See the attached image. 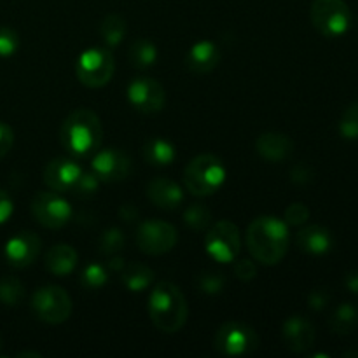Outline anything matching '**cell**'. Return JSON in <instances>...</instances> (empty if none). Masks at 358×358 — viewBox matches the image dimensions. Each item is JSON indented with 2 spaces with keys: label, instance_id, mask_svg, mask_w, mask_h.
Wrapping results in <instances>:
<instances>
[{
  "label": "cell",
  "instance_id": "obj_18",
  "mask_svg": "<svg viewBox=\"0 0 358 358\" xmlns=\"http://www.w3.org/2000/svg\"><path fill=\"white\" fill-rule=\"evenodd\" d=\"M255 149L262 159L269 161V163H280L292 154L294 142L283 133L269 131L259 136L255 142Z\"/></svg>",
  "mask_w": 358,
  "mask_h": 358
},
{
  "label": "cell",
  "instance_id": "obj_21",
  "mask_svg": "<svg viewBox=\"0 0 358 358\" xmlns=\"http://www.w3.org/2000/svg\"><path fill=\"white\" fill-rule=\"evenodd\" d=\"M79 255L72 245L59 243L52 247L45 255V268L56 276H66L76 269Z\"/></svg>",
  "mask_w": 358,
  "mask_h": 358
},
{
  "label": "cell",
  "instance_id": "obj_26",
  "mask_svg": "<svg viewBox=\"0 0 358 358\" xmlns=\"http://www.w3.org/2000/svg\"><path fill=\"white\" fill-rule=\"evenodd\" d=\"M100 34L101 38L105 41V44L114 48V45L121 44V41L126 35V21L122 20L119 14H108L107 17H103L100 24Z\"/></svg>",
  "mask_w": 358,
  "mask_h": 358
},
{
  "label": "cell",
  "instance_id": "obj_41",
  "mask_svg": "<svg viewBox=\"0 0 358 358\" xmlns=\"http://www.w3.org/2000/svg\"><path fill=\"white\" fill-rule=\"evenodd\" d=\"M119 215H121L126 222H131V220H135L136 217H138V210L131 205H124L119 210Z\"/></svg>",
  "mask_w": 358,
  "mask_h": 358
},
{
  "label": "cell",
  "instance_id": "obj_34",
  "mask_svg": "<svg viewBox=\"0 0 358 358\" xmlns=\"http://www.w3.org/2000/svg\"><path fill=\"white\" fill-rule=\"evenodd\" d=\"M20 48V37L13 28L0 27V56H13Z\"/></svg>",
  "mask_w": 358,
  "mask_h": 358
},
{
  "label": "cell",
  "instance_id": "obj_24",
  "mask_svg": "<svg viewBox=\"0 0 358 358\" xmlns=\"http://www.w3.org/2000/svg\"><path fill=\"white\" fill-rule=\"evenodd\" d=\"M329 325H331V331L334 332V334H352V332L358 327V310L348 303L339 304L334 310V313H332Z\"/></svg>",
  "mask_w": 358,
  "mask_h": 358
},
{
  "label": "cell",
  "instance_id": "obj_32",
  "mask_svg": "<svg viewBox=\"0 0 358 358\" xmlns=\"http://www.w3.org/2000/svg\"><path fill=\"white\" fill-rule=\"evenodd\" d=\"M196 285L203 294H219L226 287V278L217 271H203L196 280Z\"/></svg>",
  "mask_w": 358,
  "mask_h": 358
},
{
  "label": "cell",
  "instance_id": "obj_22",
  "mask_svg": "<svg viewBox=\"0 0 358 358\" xmlns=\"http://www.w3.org/2000/svg\"><path fill=\"white\" fill-rule=\"evenodd\" d=\"M142 156L152 166H168L177 157L173 143L164 138H150L142 147Z\"/></svg>",
  "mask_w": 358,
  "mask_h": 358
},
{
  "label": "cell",
  "instance_id": "obj_25",
  "mask_svg": "<svg viewBox=\"0 0 358 358\" xmlns=\"http://www.w3.org/2000/svg\"><path fill=\"white\" fill-rule=\"evenodd\" d=\"M157 59V49L147 38H138L136 42H133L131 48H129V63H131L135 69L145 70L149 66H152Z\"/></svg>",
  "mask_w": 358,
  "mask_h": 358
},
{
  "label": "cell",
  "instance_id": "obj_40",
  "mask_svg": "<svg viewBox=\"0 0 358 358\" xmlns=\"http://www.w3.org/2000/svg\"><path fill=\"white\" fill-rule=\"evenodd\" d=\"M329 303V294L324 290H315L310 296V306L313 310H324Z\"/></svg>",
  "mask_w": 358,
  "mask_h": 358
},
{
  "label": "cell",
  "instance_id": "obj_38",
  "mask_svg": "<svg viewBox=\"0 0 358 358\" xmlns=\"http://www.w3.org/2000/svg\"><path fill=\"white\" fill-rule=\"evenodd\" d=\"M290 178H292V182H296V184H310V182L313 180V170H311L310 166H306V164H297V166H294L292 171H290Z\"/></svg>",
  "mask_w": 358,
  "mask_h": 358
},
{
  "label": "cell",
  "instance_id": "obj_29",
  "mask_svg": "<svg viewBox=\"0 0 358 358\" xmlns=\"http://www.w3.org/2000/svg\"><path fill=\"white\" fill-rule=\"evenodd\" d=\"M184 222L191 229L205 231L212 222V212L201 203H194V205L187 206V210L184 212Z\"/></svg>",
  "mask_w": 358,
  "mask_h": 358
},
{
  "label": "cell",
  "instance_id": "obj_6",
  "mask_svg": "<svg viewBox=\"0 0 358 358\" xmlns=\"http://www.w3.org/2000/svg\"><path fill=\"white\" fill-rule=\"evenodd\" d=\"M213 346L224 357H245L257 350L259 336L250 325L241 322H227L217 331Z\"/></svg>",
  "mask_w": 358,
  "mask_h": 358
},
{
  "label": "cell",
  "instance_id": "obj_17",
  "mask_svg": "<svg viewBox=\"0 0 358 358\" xmlns=\"http://www.w3.org/2000/svg\"><path fill=\"white\" fill-rule=\"evenodd\" d=\"M147 196L156 206L164 210H175L184 203V191L177 182L166 177H157L147 185Z\"/></svg>",
  "mask_w": 358,
  "mask_h": 358
},
{
  "label": "cell",
  "instance_id": "obj_37",
  "mask_svg": "<svg viewBox=\"0 0 358 358\" xmlns=\"http://www.w3.org/2000/svg\"><path fill=\"white\" fill-rule=\"evenodd\" d=\"M13 143L14 133L10 129V126H7L6 122H0V159L9 154V150L13 149Z\"/></svg>",
  "mask_w": 358,
  "mask_h": 358
},
{
  "label": "cell",
  "instance_id": "obj_13",
  "mask_svg": "<svg viewBox=\"0 0 358 358\" xmlns=\"http://www.w3.org/2000/svg\"><path fill=\"white\" fill-rule=\"evenodd\" d=\"M91 171L100 178V182L124 180L131 171V159L115 147L98 149L91 161Z\"/></svg>",
  "mask_w": 358,
  "mask_h": 358
},
{
  "label": "cell",
  "instance_id": "obj_14",
  "mask_svg": "<svg viewBox=\"0 0 358 358\" xmlns=\"http://www.w3.org/2000/svg\"><path fill=\"white\" fill-rule=\"evenodd\" d=\"M41 238L37 234L31 231H21L7 241L3 254H6L9 266L23 269L34 264L35 259L41 254Z\"/></svg>",
  "mask_w": 358,
  "mask_h": 358
},
{
  "label": "cell",
  "instance_id": "obj_30",
  "mask_svg": "<svg viewBox=\"0 0 358 358\" xmlns=\"http://www.w3.org/2000/svg\"><path fill=\"white\" fill-rule=\"evenodd\" d=\"M339 133L346 140L358 138V101H353L345 110L341 121H339Z\"/></svg>",
  "mask_w": 358,
  "mask_h": 358
},
{
  "label": "cell",
  "instance_id": "obj_35",
  "mask_svg": "<svg viewBox=\"0 0 358 358\" xmlns=\"http://www.w3.org/2000/svg\"><path fill=\"white\" fill-rule=\"evenodd\" d=\"M310 219V208L303 203H292L289 208L285 210V222L289 226H301Z\"/></svg>",
  "mask_w": 358,
  "mask_h": 358
},
{
  "label": "cell",
  "instance_id": "obj_45",
  "mask_svg": "<svg viewBox=\"0 0 358 358\" xmlns=\"http://www.w3.org/2000/svg\"><path fill=\"white\" fill-rule=\"evenodd\" d=\"M0 350H2V338H0Z\"/></svg>",
  "mask_w": 358,
  "mask_h": 358
},
{
  "label": "cell",
  "instance_id": "obj_11",
  "mask_svg": "<svg viewBox=\"0 0 358 358\" xmlns=\"http://www.w3.org/2000/svg\"><path fill=\"white\" fill-rule=\"evenodd\" d=\"M31 215L48 229H59L72 219V208L56 191H45L31 199Z\"/></svg>",
  "mask_w": 358,
  "mask_h": 358
},
{
  "label": "cell",
  "instance_id": "obj_44",
  "mask_svg": "<svg viewBox=\"0 0 358 358\" xmlns=\"http://www.w3.org/2000/svg\"><path fill=\"white\" fill-rule=\"evenodd\" d=\"M17 357H35V358H38L41 355H38V353H30V352H24V353H20V355Z\"/></svg>",
  "mask_w": 358,
  "mask_h": 358
},
{
  "label": "cell",
  "instance_id": "obj_3",
  "mask_svg": "<svg viewBox=\"0 0 358 358\" xmlns=\"http://www.w3.org/2000/svg\"><path fill=\"white\" fill-rule=\"evenodd\" d=\"M189 306L185 296L175 283L161 282L149 296V317L166 334H175L187 322Z\"/></svg>",
  "mask_w": 358,
  "mask_h": 358
},
{
  "label": "cell",
  "instance_id": "obj_10",
  "mask_svg": "<svg viewBox=\"0 0 358 358\" xmlns=\"http://www.w3.org/2000/svg\"><path fill=\"white\" fill-rule=\"evenodd\" d=\"M177 240V229L164 220H145L136 229V245L147 255L168 254Z\"/></svg>",
  "mask_w": 358,
  "mask_h": 358
},
{
  "label": "cell",
  "instance_id": "obj_36",
  "mask_svg": "<svg viewBox=\"0 0 358 358\" xmlns=\"http://www.w3.org/2000/svg\"><path fill=\"white\" fill-rule=\"evenodd\" d=\"M234 275H236L241 282H250V280L255 278V275H257V268H255L254 262L248 261V259H241V261H238L236 264H234Z\"/></svg>",
  "mask_w": 358,
  "mask_h": 358
},
{
  "label": "cell",
  "instance_id": "obj_43",
  "mask_svg": "<svg viewBox=\"0 0 358 358\" xmlns=\"http://www.w3.org/2000/svg\"><path fill=\"white\" fill-rule=\"evenodd\" d=\"M124 266H126L124 259H121V257H114L112 261H108V268H110V271H114V273H121Z\"/></svg>",
  "mask_w": 358,
  "mask_h": 358
},
{
  "label": "cell",
  "instance_id": "obj_19",
  "mask_svg": "<svg viewBox=\"0 0 358 358\" xmlns=\"http://www.w3.org/2000/svg\"><path fill=\"white\" fill-rule=\"evenodd\" d=\"M297 247L310 255H324L334 245L332 233L324 226H308L297 233Z\"/></svg>",
  "mask_w": 358,
  "mask_h": 358
},
{
  "label": "cell",
  "instance_id": "obj_20",
  "mask_svg": "<svg viewBox=\"0 0 358 358\" xmlns=\"http://www.w3.org/2000/svg\"><path fill=\"white\" fill-rule=\"evenodd\" d=\"M220 62V51L213 42L210 41H199L189 49L187 52V63L189 70L194 73H208L219 65Z\"/></svg>",
  "mask_w": 358,
  "mask_h": 358
},
{
  "label": "cell",
  "instance_id": "obj_28",
  "mask_svg": "<svg viewBox=\"0 0 358 358\" xmlns=\"http://www.w3.org/2000/svg\"><path fill=\"white\" fill-rule=\"evenodd\" d=\"M107 282H108V273L101 264H94V262H91V264H87L86 268L80 271L79 283L86 290H98L101 289Z\"/></svg>",
  "mask_w": 358,
  "mask_h": 358
},
{
  "label": "cell",
  "instance_id": "obj_12",
  "mask_svg": "<svg viewBox=\"0 0 358 358\" xmlns=\"http://www.w3.org/2000/svg\"><path fill=\"white\" fill-rule=\"evenodd\" d=\"M129 103L142 114H156L163 110L166 103V94L163 86L150 77H136L128 87Z\"/></svg>",
  "mask_w": 358,
  "mask_h": 358
},
{
  "label": "cell",
  "instance_id": "obj_31",
  "mask_svg": "<svg viewBox=\"0 0 358 358\" xmlns=\"http://www.w3.org/2000/svg\"><path fill=\"white\" fill-rule=\"evenodd\" d=\"M124 234H122L121 229L117 227H110V229L103 231L100 238V252L103 255H112V254H117L121 248H124Z\"/></svg>",
  "mask_w": 358,
  "mask_h": 358
},
{
  "label": "cell",
  "instance_id": "obj_1",
  "mask_svg": "<svg viewBox=\"0 0 358 358\" xmlns=\"http://www.w3.org/2000/svg\"><path fill=\"white\" fill-rule=\"evenodd\" d=\"M252 259L264 266H275L289 252V224L276 217L264 215L252 220L245 233Z\"/></svg>",
  "mask_w": 358,
  "mask_h": 358
},
{
  "label": "cell",
  "instance_id": "obj_33",
  "mask_svg": "<svg viewBox=\"0 0 358 358\" xmlns=\"http://www.w3.org/2000/svg\"><path fill=\"white\" fill-rule=\"evenodd\" d=\"M98 187H100V178L93 171H83L72 192L77 198H91V196L96 194Z\"/></svg>",
  "mask_w": 358,
  "mask_h": 358
},
{
  "label": "cell",
  "instance_id": "obj_2",
  "mask_svg": "<svg viewBox=\"0 0 358 358\" xmlns=\"http://www.w3.org/2000/svg\"><path fill=\"white\" fill-rule=\"evenodd\" d=\"M59 142L72 156L86 157L94 154L103 142L100 117L90 108L70 112L59 129Z\"/></svg>",
  "mask_w": 358,
  "mask_h": 358
},
{
  "label": "cell",
  "instance_id": "obj_8",
  "mask_svg": "<svg viewBox=\"0 0 358 358\" xmlns=\"http://www.w3.org/2000/svg\"><path fill=\"white\" fill-rule=\"evenodd\" d=\"M31 311L45 324H63L72 313V299L62 287H42L31 297Z\"/></svg>",
  "mask_w": 358,
  "mask_h": 358
},
{
  "label": "cell",
  "instance_id": "obj_27",
  "mask_svg": "<svg viewBox=\"0 0 358 358\" xmlns=\"http://www.w3.org/2000/svg\"><path fill=\"white\" fill-rule=\"evenodd\" d=\"M24 299V287L16 276H3L0 280V303L17 306Z\"/></svg>",
  "mask_w": 358,
  "mask_h": 358
},
{
  "label": "cell",
  "instance_id": "obj_15",
  "mask_svg": "<svg viewBox=\"0 0 358 358\" xmlns=\"http://www.w3.org/2000/svg\"><path fill=\"white\" fill-rule=\"evenodd\" d=\"M80 175H83V168L76 161L66 159V157L52 159L44 168L45 185L56 192H72Z\"/></svg>",
  "mask_w": 358,
  "mask_h": 358
},
{
  "label": "cell",
  "instance_id": "obj_9",
  "mask_svg": "<svg viewBox=\"0 0 358 358\" xmlns=\"http://www.w3.org/2000/svg\"><path fill=\"white\" fill-rule=\"evenodd\" d=\"M206 254L219 262H233L241 248L240 231L229 220L215 222L205 238Z\"/></svg>",
  "mask_w": 358,
  "mask_h": 358
},
{
  "label": "cell",
  "instance_id": "obj_23",
  "mask_svg": "<svg viewBox=\"0 0 358 358\" xmlns=\"http://www.w3.org/2000/svg\"><path fill=\"white\" fill-rule=\"evenodd\" d=\"M154 280V271L150 268H147L145 264H140V262H131V264H126L121 271V282L124 283V287L131 292H142L147 287L152 283Z\"/></svg>",
  "mask_w": 358,
  "mask_h": 358
},
{
  "label": "cell",
  "instance_id": "obj_16",
  "mask_svg": "<svg viewBox=\"0 0 358 358\" xmlns=\"http://www.w3.org/2000/svg\"><path fill=\"white\" fill-rule=\"evenodd\" d=\"M282 334L287 348L294 353H304L306 350H310L313 346L315 338H317L313 324L304 317H299V315L287 318Z\"/></svg>",
  "mask_w": 358,
  "mask_h": 358
},
{
  "label": "cell",
  "instance_id": "obj_42",
  "mask_svg": "<svg viewBox=\"0 0 358 358\" xmlns=\"http://www.w3.org/2000/svg\"><path fill=\"white\" fill-rule=\"evenodd\" d=\"M346 287H348V290H352V292L358 294V273H350V275L346 276Z\"/></svg>",
  "mask_w": 358,
  "mask_h": 358
},
{
  "label": "cell",
  "instance_id": "obj_4",
  "mask_svg": "<svg viewBox=\"0 0 358 358\" xmlns=\"http://www.w3.org/2000/svg\"><path fill=\"white\" fill-rule=\"evenodd\" d=\"M226 180V168L222 161L212 154H201L189 161L184 170L185 189L192 196L205 198L219 191Z\"/></svg>",
  "mask_w": 358,
  "mask_h": 358
},
{
  "label": "cell",
  "instance_id": "obj_7",
  "mask_svg": "<svg viewBox=\"0 0 358 358\" xmlns=\"http://www.w3.org/2000/svg\"><path fill=\"white\" fill-rule=\"evenodd\" d=\"M77 77L86 87H103L115 72L114 56L103 48L86 49L77 59Z\"/></svg>",
  "mask_w": 358,
  "mask_h": 358
},
{
  "label": "cell",
  "instance_id": "obj_39",
  "mask_svg": "<svg viewBox=\"0 0 358 358\" xmlns=\"http://www.w3.org/2000/svg\"><path fill=\"white\" fill-rule=\"evenodd\" d=\"M13 210H14L13 199H10V196L7 194L3 189H0V226H2V224H6L7 220L10 219V215H13Z\"/></svg>",
  "mask_w": 358,
  "mask_h": 358
},
{
  "label": "cell",
  "instance_id": "obj_5",
  "mask_svg": "<svg viewBox=\"0 0 358 358\" xmlns=\"http://www.w3.org/2000/svg\"><path fill=\"white\" fill-rule=\"evenodd\" d=\"M310 16L313 27L324 37H339L352 23V10L345 0H315Z\"/></svg>",
  "mask_w": 358,
  "mask_h": 358
}]
</instances>
